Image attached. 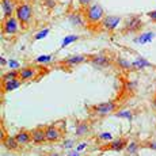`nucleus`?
Listing matches in <instances>:
<instances>
[{
  "label": "nucleus",
  "instance_id": "obj_33",
  "mask_svg": "<svg viewBox=\"0 0 156 156\" xmlns=\"http://www.w3.org/2000/svg\"><path fill=\"white\" fill-rule=\"evenodd\" d=\"M86 147H87V143H82V144H80L79 147H77V151L80 152V151H82V149H84Z\"/></svg>",
  "mask_w": 156,
  "mask_h": 156
},
{
  "label": "nucleus",
  "instance_id": "obj_7",
  "mask_svg": "<svg viewBox=\"0 0 156 156\" xmlns=\"http://www.w3.org/2000/svg\"><path fill=\"white\" fill-rule=\"evenodd\" d=\"M128 141L125 139H117V140H112V143L107 144V145L103 147V149H107V151H121V149L126 148Z\"/></svg>",
  "mask_w": 156,
  "mask_h": 156
},
{
  "label": "nucleus",
  "instance_id": "obj_15",
  "mask_svg": "<svg viewBox=\"0 0 156 156\" xmlns=\"http://www.w3.org/2000/svg\"><path fill=\"white\" fill-rule=\"evenodd\" d=\"M20 84H22V80H19V79L3 82V90H4V91H14V90H16Z\"/></svg>",
  "mask_w": 156,
  "mask_h": 156
},
{
  "label": "nucleus",
  "instance_id": "obj_18",
  "mask_svg": "<svg viewBox=\"0 0 156 156\" xmlns=\"http://www.w3.org/2000/svg\"><path fill=\"white\" fill-rule=\"evenodd\" d=\"M90 130V126L87 122H79V124L76 125V134L77 136H83V134H87Z\"/></svg>",
  "mask_w": 156,
  "mask_h": 156
},
{
  "label": "nucleus",
  "instance_id": "obj_13",
  "mask_svg": "<svg viewBox=\"0 0 156 156\" xmlns=\"http://www.w3.org/2000/svg\"><path fill=\"white\" fill-rule=\"evenodd\" d=\"M140 27H141V19L139 16H132L126 22L125 31H137Z\"/></svg>",
  "mask_w": 156,
  "mask_h": 156
},
{
  "label": "nucleus",
  "instance_id": "obj_12",
  "mask_svg": "<svg viewBox=\"0 0 156 156\" xmlns=\"http://www.w3.org/2000/svg\"><path fill=\"white\" fill-rule=\"evenodd\" d=\"M45 132H46V140L48 141H57V140L60 139V136H61L60 130L56 126H53V125L45 128Z\"/></svg>",
  "mask_w": 156,
  "mask_h": 156
},
{
  "label": "nucleus",
  "instance_id": "obj_4",
  "mask_svg": "<svg viewBox=\"0 0 156 156\" xmlns=\"http://www.w3.org/2000/svg\"><path fill=\"white\" fill-rule=\"evenodd\" d=\"M19 29V20L16 19V16H10V18H4L2 22V31L3 34H15Z\"/></svg>",
  "mask_w": 156,
  "mask_h": 156
},
{
  "label": "nucleus",
  "instance_id": "obj_8",
  "mask_svg": "<svg viewBox=\"0 0 156 156\" xmlns=\"http://www.w3.org/2000/svg\"><path fill=\"white\" fill-rule=\"evenodd\" d=\"M90 57L88 56H84V55H80V56H71L68 58L62 60V64L64 65H68V67H73V65H77V64H82L84 61H88Z\"/></svg>",
  "mask_w": 156,
  "mask_h": 156
},
{
  "label": "nucleus",
  "instance_id": "obj_17",
  "mask_svg": "<svg viewBox=\"0 0 156 156\" xmlns=\"http://www.w3.org/2000/svg\"><path fill=\"white\" fill-rule=\"evenodd\" d=\"M154 33L152 31H149V33H144V34L141 35H139V37L134 40V42H139V44H147V42H149V41L154 38Z\"/></svg>",
  "mask_w": 156,
  "mask_h": 156
},
{
  "label": "nucleus",
  "instance_id": "obj_10",
  "mask_svg": "<svg viewBox=\"0 0 156 156\" xmlns=\"http://www.w3.org/2000/svg\"><path fill=\"white\" fill-rule=\"evenodd\" d=\"M31 140L35 144H41L46 141V132L42 128H35L31 130Z\"/></svg>",
  "mask_w": 156,
  "mask_h": 156
},
{
  "label": "nucleus",
  "instance_id": "obj_32",
  "mask_svg": "<svg viewBox=\"0 0 156 156\" xmlns=\"http://www.w3.org/2000/svg\"><path fill=\"white\" fill-rule=\"evenodd\" d=\"M145 147H148V148L155 149V151H156V141H149V143H147Z\"/></svg>",
  "mask_w": 156,
  "mask_h": 156
},
{
  "label": "nucleus",
  "instance_id": "obj_22",
  "mask_svg": "<svg viewBox=\"0 0 156 156\" xmlns=\"http://www.w3.org/2000/svg\"><path fill=\"white\" fill-rule=\"evenodd\" d=\"M69 20L73 22V25H77V26H82L83 25V20H82V15L75 12V14H71L69 15Z\"/></svg>",
  "mask_w": 156,
  "mask_h": 156
},
{
  "label": "nucleus",
  "instance_id": "obj_28",
  "mask_svg": "<svg viewBox=\"0 0 156 156\" xmlns=\"http://www.w3.org/2000/svg\"><path fill=\"white\" fill-rule=\"evenodd\" d=\"M8 68H11V69H19V62L14 61V60H10V61L7 62Z\"/></svg>",
  "mask_w": 156,
  "mask_h": 156
},
{
  "label": "nucleus",
  "instance_id": "obj_37",
  "mask_svg": "<svg viewBox=\"0 0 156 156\" xmlns=\"http://www.w3.org/2000/svg\"><path fill=\"white\" fill-rule=\"evenodd\" d=\"M52 156H62V155H60V154H53Z\"/></svg>",
  "mask_w": 156,
  "mask_h": 156
},
{
  "label": "nucleus",
  "instance_id": "obj_3",
  "mask_svg": "<svg viewBox=\"0 0 156 156\" xmlns=\"http://www.w3.org/2000/svg\"><path fill=\"white\" fill-rule=\"evenodd\" d=\"M117 109V103L114 101H107V102H102V103L94 105V106L90 107L92 113L95 115H99V117H105V115H109L113 112H115Z\"/></svg>",
  "mask_w": 156,
  "mask_h": 156
},
{
  "label": "nucleus",
  "instance_id": "obj_1",
  "mask_svg": "<svg viewBox=\"0 0 156 156\" xmlns=\"http://www.w3.org/2000/svg\"><path fill=\"white\" fill-rule=\"evenodd\" d=\"M84 18L88 25H97V23L102 22L105 18V11H103V8H102V5L98 4V3H94V4L86 7Z\"/></svg>",
  "mask_w": 156,
  "mask_h": 156
},
{
  "label": "nucleus",
  "instance_id": "obj_6",
  "mask_svg": "<svg viewBox=\"0 0 156 156\" xmlns=\"http://www.w3.org/2000/svg\"><path fill=\"white\" fill-rule=\"evenodd\" d=\"M16 11V5H15L14 0H2V12H3V19L4 18L12 16V14Z\"/></svg>",
  "mask_w": 156,
  "mask_h": 156
},
{
  "label": "nucleus",
  "instance_id": "obj_21",
  "mask_svg": "<svg viewBox=\"0 0 156 156\" xmlns=\"http://www.w3.org/2000/svg\"><path fill=\"white\" fill-rule=\"evenodd\" d=\"M137 151H139V144H137L136 141H132L126 145V152L129 155H136Z\"/></svg>",
  "mask_w": 156,
  "mask_h": 156
},
{
  "label": "nucleus",
  "instance_id": "obj_25",
  "mask_svg": "<svg viewBox=\"0 0 156 156\" xmlns=\"http://www.w3.org/2000/svg\"><path fill=\"white\" fill-rule=\"evenodd\" d=\"M52 58H53V56H50V55H45V56H40L37 58V62H49V61H52Z\"/></svg>",
  "mask_w": 156,
  "mask_h": 156
},
{
  "label": "nucleus",
  "instance_id": "obj_5",
  "mask_svg": "<svg viewBox=\"0 0 156 156\" xmlns=\"http://www.w3.org/2000/svg\"><path fill=\"white\" fill-rule=\"evenodd\" d=\"M119 22H121V18L119 16L109 15V16L103 18V20H102V26H103V29L107 30V31H114V30L118 27Z\"/></svg>",
  "mask_w": 156,
  "mask_h": 156
},
{
  "label": "nucleus",
  "instance_id": "obj_16",
  "mask_svg": "<svg viewBox=\"0 0 156 156\" xmlns=\"http://www.w3.org/2000/svg\"><path fill=\"white\" fill-rule=\"evenodd\" d=\"M3 144H4V147L7 149H16L18 148V141H16V139H15V136L14 137H11V136H7V137H4V140H3Z\"/></svg>",
  "mask_w": 156,
  "mask_h": 156
},
{
  "label": "nucleus",
  "instance_id": "obj_26",
  "mask_svg": "<svg viewBox=\"0 0 156 156\" xmlns=\"http://www.w3.org/2000/svg\"><path fill=\"white\" fill-rule=\"evenodd\" d=\"M118 64L121 65V68H124V69H129V68H132V62L126 61V60H118Z\"/></svg>",
  "mask_w": 156,
  "mask_h": 156
},
{
  "label": "nucleus",
  "instance_id": "obj_2",
  "mask_svg": "<svg viewBox=\"0 0 156 156\" xmlns=\"http://www.w3.org/2000/svg\"><path fill=\"white\" fill-rule=\"evenodd\" d=\"M15 16L19 20V23L23 27H27L33 18V8L31 5H29L27 3H20L16 5V11H15Z\"/></svg>",
  "mask_w": 156,
  "mask_h": 156
},
{
  "label": "nucleus",
  "instance_id": "obj_14",
  "mask_svg": "<svg viewBox=\"0 0 156 156\" xmlns=\"http://www.w3.org/2000/svg\"><path fill=\"white\" fill-rule=\"evenodd\" d=\"M15 139H16V141L19 145H26V144H29L30 141H33L31 132H27V130H20L19 133L15 134Z\"/></svg>",
  "mask_w": 156,
  "mask_h": 156
},
{
  "label": "nucleus",
  "instance_id": "obj_35",
  "mask_svg": "<svg viewBox=\"0 0 156 156\" xmlns=\"http://www.w3.org/2000/svg\"><path fill=\"white\" fill-rule=\"evenodd\" d=\"M68 156H80V154H79V151H73V152H69Z\"/></svg>",
  "mask_w": 156,
  "mask_h": 156
},
{
  "label": "nucleus",
  "instance_id": "obj_11",
  "mask_svg": "<svg viewBox=\"0 0 156 156\" xmlns=\"http://www.w3.org/2000/svg\"><path fill=\"white\" fill-rule=\"evenodd\" d=\"M88 61L95 67H109L110 65V58L107 56H92L90 57Z\"/></svg>",
  "mask_w": 156,
  "mask_h": 156
},
{
  "label": "nucleus",
  "instance_id": "obj_29",
  "mask_svg": "<svg viewBox=\"0 0 156 156\" xmlns=\"http://www.w3.org/2000/svg\"><path fill=\"white\" fill-rule=\"evenodd\" d=\"M77 3L80 5H83V7H88V5H91L92 0H77Z\"/></svg>",
  "mask_w": 156,
  "mask_h": 156
},
{
  "label": "nucleus",
  "instance_id": "obj_20",
  "mask_svg": "<svg viewBox=\"0 0 156 156\" xmlns=\"http://www.w3.org/2000/svg\"><path fill=\"white\" fill-rule=\"evenodd\" d=\"M148 65H151L147 60H144L143 57H139V60H136L134 62H132V67L133 68H139V69H143V68L148 67Z\"/></svg>",
  "mask_w": 156,
  "mask_h": 156
},
{
  "label": "nucleus",
  "instance_id": "obj_23",
  "mask_svg": "<svg viewBox=\"0 0 156 156\" xmlns=\"http://www.w3.org/2000/svg\"><path fill=\"white\" fill-rule=\"evenodd\" d=\"M118 118H126V119H132V112L130 110H122V112L115 114Z\"/></svg>",
  "mask_w": 156,
  "mask_h": 156
},
{
  "label": "nucleus",
  "instance_id": "obj_30",
  "mask_svg": "<svg viewBox=\"0 0 156 156\" xmlns=\"http://www.w3.org/2000/svg\"><path fill=\"white\" fill-rule=\"evenodd\" d=\"M99 139L101 140H113V137L110 133H102V134H99Z\"/></svg>",
  "mask_w": 156,
  "mask_h": 156
},
{
  "label": "nucleus",
  "instance_id": "obj_34",
  "mask_svg": "<svg viewBox=\"0 0 156 156\" xmlns=\"http://www.w3.org/2000/svg\"><path fill=\"white\" fill-rule=\"evenodd\" d=\"M148 16L151 18V19L156 20V11H152V12H149V14H148Z\"/></svg>",
  "mask_w": 156,
  "mask_h": 156
},
{
  "label": "nucleus",
  "instance_id": "obj_27",
  "mask_svg": "<svg viewBox=\"0 0 156 156\" xmlns=\"http://www.w3.org/2000/svg\"><path fill=\"white\" fill-rule=\"evenodd\" d=\"M49 34V29H45V30H42V31H40V33H37L35 34V40H41V38H45L46 35Z\"/></svg>",
  "mask_w": 156,
  "mask_h": 156
},
{
  "label": "nucleus",
  "instance_id": "obj_19",
  "mask_svg": "<svg viewBox=\"0 0 156 156\" xmlns=\"http://www.w3.org/2000/svg\"><path fill=\"white\" fill-rule=\"evenodd\" d=\"M19 79V69H11L10 72L3 75V82H8V80Z\"/></svg>",
  "mask_w": 156,
  "mask_h": 156
},
{
  "label": "nucleus",
  "instance_id": "obj_36",
  "mask_svg": "<svg viewBox=\"0 0 156 156\" xmlns=\"http://www.w3.org/2000/svg\"><path fill=\"white\" fill-rule=\"evenodd\" d=\"M0 62H2V65H4V64H5V60L2 58V60H0Z\"/></svg>",
  "mask_w": 156,
  "mask_h": 156
},
{
  "label": "nucleus",
  "instance_id": "obj_24",
  "mask_svg": "<svg viewBox=\"0 0 156 156\" xmlns=\"http://www.w3.org/2000/svg\"><path fill=\"white\" fill-rule=\"evenodd\" d=\"M76 40H77V35H68V37H65L64 41H62L61 48H65L67 45H69L71 42H73V41H76Z\"/></svg>",
  "mask_w": 156,
  "mask_h": 156
},
{
  "label": "nucleus",
  "instance_id": "obj_31",
  "mask_svg": "<svg viewBox=\"0 0 156 156\" xmlns=\"http://www.w3.org/2000/svg\"><path fill=\"white\" fill-rule=\"evenodd\" d=\"M73 147V140H67L64 143V148H72Z\"/></svg>",
  "mask_w": 156,
  "mask_h": 156
},
{
  "label": "nucleus",
  "instance_id": "obj_9",
  "mask_svg": "<svg viewBox=\"0 0 156 156\" xmlns=\"http://www.w3.org/2000/svg\"><path fill=\"white\" fill-rule=\"evenodd\" d=\"M37 76V72H35L34 67H25L19 69V79L22 82H26V80H31Z\"/></svg>",
  "mask_w": 156,
  "mask_h": 156
}]
</instances>
